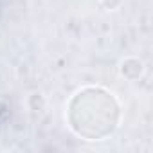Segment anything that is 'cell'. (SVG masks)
I'll return each instance as SVG.
<instances>
[{
	"label": "cell",
	"mask_w": 153,
	"mask_h": 153,
	"mask_svg": "<svg viewBox=\"0 0 153 153\" xmlns=\"http://www.w3.org/2000/svg\"><path fill=\"white\" fill-rule=\"evenodd\" d=\"M123 108L114 92L103 87H83L65 106L67 126L85 140H105L121 124Z\"/></svg>",
	"instance_id": "cell-1"
},
{
	"label": "cell",
	"mask_w": 153,
	"mask_h": 153,
	"mask_svg": "<svg viewBox=\"0 0 153 153\" xmlns=\"http://www.w3.org/2000/svg\"><path fill=\"white\" fill-rule=\"evenodd\" d=\"M144 70H146L144 63L139 58H133V56H128V58L121 59V63H119V76L124 78L126 81H137V79H140Z\"/></svg>",
	"instance_id": "cell-2"
},
{
	"label": "cell",
	"mask_w": 153,
	"mask_h": 153,
	"mask_svg": "<svg viewBox=\"0 0 153 153\" xmlns=\"http://www.w3.org/2000/svg\"><path fill=\"white\" fill-rule=\"evenodd\" d=\"M99 6L105 11H115L123 6V0H99Z\"/></svg>",
	"instance_id": "cell-3"
}]
</instances>
